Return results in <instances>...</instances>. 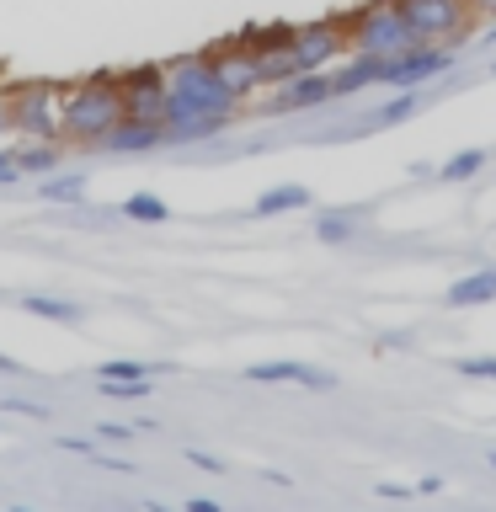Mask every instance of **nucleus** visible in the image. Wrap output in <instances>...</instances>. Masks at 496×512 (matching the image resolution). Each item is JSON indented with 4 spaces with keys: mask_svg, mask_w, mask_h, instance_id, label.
<instances>
[{
    "mask_svg": "<svg viewBox=\"0 0 496 512\" xmlns=\"http://www.w3.org/2000/svg\"><path fill=\"white\" fill-rule=\"evenodd\" d=\"M486 299H496V267H480V272H470V278H459L448 288V304H454V310H470V304H486Z\"/></svg>",
    "mask_w": 496,
    "mask_h": 512,
    "instance_id": "4468645a",
    "label": "nucleus"
},
{
    "mask_svg": "<svg viewBox=\"0 0 496 512\" xmlns=\"http://www.w3.org/2000/svg\"><path fill=\"white\" fill-rule=\"evenodd\" d=\"M358 224H363V208H336V214H320L315 219V235L320 240H347Z\"/></svg>",
    "mask_w": 496,
    "mask_h": 512,
    "instance_id": "dca6fc26",
    "label": "nucleus"
},
{
    "mask_svg": "<svg viewBox=\"0 0 496 512\" xmlns=\"http://www.w3.org/2000/svg\"><path fill=\"white\" fill-rule=\"evenodd\" d=\"M16 368H22V363H16V358H6V352H0V374H16Z\"/></svg>",
    "mask_w": 496,
    "mask_h": 512,
    "instance_id": "2f4dec72",
    "label": "nucleus"
},
{
    "mask_svg": "<svg viewBox=\"0 0 496 512\" xmlns=\"http://www.w3.org/2000/svg\"><path fill=\"white\" fill-rule=\"evenodd\" d=\"M43 198H54V203H80V198H86V176H80V171L54 176V182L43 187Z\"/></svg>",
    "mask_w": 496,
    "mask_h": 512,
    "instance_id": "412c9836",
    "label": "nucleus"
},
{
    "mask_svg": "<svg viewBox=\"0 0 496 512\" xmlns=\"http://www.w3.org/2000/svg\"><path fill=\"white\" fill-rule=\"evenodd\" d=\"M470 11H475V16H486V22L496 27V0H470Z\"/></svg>",
    "mask_w": 496,
    "mask_h": 512,
    "instance_id": "c756f323",
    "label": "nucleus"
},
{
    "mask_svg": "<svg viewBox=\"0 0 496 512\" xmlns=\"http://www.w3.org/2000/svg\"><path fill=\"white\" fill-rule=\"evenodd\" d=\"M251 384H304V390H331L336 374L331 368H315V363H294V358H278V363H251L246 368Z\"/></svg>",
    "mask_w": 496,
    "mask_h": 512,
    "instance_id": "9d476101",
    "label": "nucleus"
},
{
    "mask_svg": "<svg viewBox=\"0 0 496 512\" xmlns=\"http://www.w3.org/2000/svg\"><path fill=\"white\" fill-rule=\"evenodd\" d=\"M166 144V128H155V123H134V118H123L112 134L96 144V150H112V155H139V150H160Z\"/></svg>",
    "mask_w": 496,
    "mask_h": 512,
    "instance_id": "f8f14e48",
    "label": "nucleus"
},
{
    "mask_svg": "<svg viewBox=\"0 0 496 512\" xmlns=\"http://www.w3.org/2000/svg\"><path fill=\"white\" fill-rule=\"evenodd\" d=\"M118 214L139 219V224H160V219H171V208H166V198H155V192H134V198H123Z\"/></svg>",
    "mask_w": 496,
    "mask_h": 512,
    "instance_id": "f3484780",
    "label": "nucleus"
},
{
    "mask_svg": "<svg viewBox=\"0 0 496 512\" xmlns=\"http://www.w3.org/2000/svg\"><path fill=\"white\" fill-rule=\"evenodd\" d=\"M64 144L70 139H32V134H16V144H6L11 160H16V171H54L59 160H64Z\"/></svg>",
    "mask_w": 496,
    "mask_h": 512,
    "instance_id": "9b49d317",
    "label": "nucleus"
},
{
    "mask_svg": "<svg viewBox=\"0 0 496 512\" xmlns=\"http://www.w3.org/2000/svg\"><path fill=\"white\" fill-rule=\"evenodd\" d=\"M187 464H198L203 475H224V464H219L214 454H203V448H187Z\"/></svg>",
    "mask_w": 496,
    "mask_h": 512,
    "instance_id": "393cba45",
    "label": "nucleus"
},
{
    "mask_svg": "<svg viewBox=\"0 0 496 512\" xmlns=\"http://www.w3.org/2000/svg\"><path fill=\"white\" fill-rule=\"evenodd\" d=\"M59 448H70V454H96L91 438H59Z\"/></svg>",
    "mask_w": 496,
    "mask_h": 512,
    "instance_id": "c85d7f7f",
    "label": "nucleus"
},
{
    "mask_svg": "<svg viewBox=\"0 0 496 512\" xmlns=\"http://www.w3.org/2000/svg\"><path fill=\"white\" fill-rule=\"evenodd\" d=\"M22 310H27V315H43V320H59V326H75V320L86 315V310H80V304H64V299H43V294H27V299H22Z\"/></svg>",
    "mask_w": 496,
    "mask_h": 512,
    "instance_id": "2eb2a0df",
    "label": "nucleus"
},
{
    "mask_svg": "<svg viewBox=\"0 0 496 512\" xmlns=\"http://www.w3.org/2000/svg\"><path fill=\"white\" fill-rule=\"evenodd\" d=\"M16 176H22V171H16V160H11V150H6V144H0V187H11Z\"/></svg>",
    "mask_w": 496,
    "mask_h": 512,
    "instance_id": "bb28decb",
    "label": "nucleus"
},
{
    "mask_svg": "<svg viewBox=\"0 0 496 512\" xmlns=\"http://www.w3.org/2000/svg\"><path fill=\"white\" fill-rule=\"evenodd\" d=\"M320 102H336L331 70H310V75L283 80V86L267 96V112H310V107H320Z\"/></svg>",
    "mask_w": 496,
    "mask_h": 512,
    "instance_id": "6e6552de",
    "label": "nucleus"
},
{
    "mask_svg": "<svg viewBox=\"0 0 496 512\" xmlns=\"http://www.w3.org/2000/svg\"><path fill=\"white\" fill-rule=\"evenodd\" d=\"M123 107L134 123H155L166 128V112H171V80H166V64H139V70L123 75Z\"/></svg>",
    "mask_w": 496,
    "mask_h": 512,
    "instance_id": "423d86ee",
    "label": "nucleus"
},
{
    "mask_svg": "<svg viewBox=\"0 0 496 512\" xmlns=\"http://www.w3.org/2000/svg\"><path fill=\"white\" fill-rule=\"evenodd\" d=\"M171 80V112H166V144H192L235 123L240 96L214 70V54H182L166 64Z\"/></svg>",
    "mask_w": 496,
    "mask_h": 512,
    "instance_id": "f257e3e1",
    "label": "nucleus"
},
{
    "mask_svg": "<svg viewBox=\"0 0 496 512\" xmlns=\"http://www.w3.org/2000/svg\"><path fill=\"white\" fill-rule=\"evenodd\" d=\"M294 208H310V187L283 182V187H267L262 198L251 203V214H256V219H272V214H294Z\"/></svg>",
    "mask_w": 496,
    "mask_h": 512,
    "instance_id": "ddd939ff",
    "label": "nucleus"
},
{
    "mask_svg": "<svg viewBox=\"0 0 496 512\" xmlns=\"http://www.w3.org/2000/svg\"><path fill=\"white\" fill-rule=\"evenodd\" d=\"M134 432H139V422H102V427H96V438H102V443H128Z\"/></svg>",
    "mask_w": 496,
    "mask_h": 512,
    "instance_id": "5701e85b",
    "label": "nucleus"
},
{
    "mask_svg": "<svg viewBox=\"0 0 496 512\" xmlns=\"http://www.w3.org/2000/svg\"><path fill=\"white\" fill-rule=\"evenodd\" d=\"M96 390L112 395V400H144V395L155 390V384H150V379H102Z\"/></svg>",
    "mask_w": 496,
    "mask_h": 512,
    "instance_id": "4be33fe9",
    "label": "nucleus"
},
{
    "mask_svg": "<svg viewBox=\"0 0 496 512\" xmlns=\"http://www.w3.org/2000/svg\"><path fill=\"white\" fill-rule=\"evenodd\" d=\"M11 512H32V507H11Z\"/></svg>",
    "mask_w": 496,
    "mask_h": 512,
    "instance_id": "f704fd0d",
    "label": "nucleus"
},
{
    "mask_svg": "<svg viewBox=\"0 0 496 512\" xmlns=\"http://www.w3.org/2000/svg\"><path fill=\"white\" fill-rule=\"evenodd\" d=\"M480 166H486V150H459V155L448 160V166H443L438 176H443V182H470V176H475Z\"/></svg>",
    "mask_w": 496,
    "mask_h": 512,
    "instance_id": "aec40b11",
    "label": "nucleus"
},
{
    "mask_svg": "<svg viewBox=\"0 0 496 512\" xmlns=\"http://www.w3.org/2000/svg\"><path fill=\"white\" fill-rule=\"evenodd\" d=\"M416 112H422V96H416V91H400V96H390V102L374 112V123H379V128H390V123L416 118Z\"/></svg>",
    "mask_w": 496,
    "mask_h": 512,
    "instance_id": "a211bd4d",
    "label": "nucleus"
},
{
    "mask_svg": "<svg viewBox=\"0 0 496 512\" xmlns=\"http://www.w3.org/2000/svg\"><path fill=\"white\" fill-rule=\"evenodd\" d=\"M400 11L416 27V38L432 48H454V38H464L475 22L470 0H400Z\"/></svg>",
    "mask_w": 496,
    "mask_h": 512,
    "instance_id": "39448f33",
    "label": "nucleus"
},
{
    "mask_svg": "<svg viewBox=\"0 0 496 512\" xmlns=\"http://www.w3.org/2000/svg\"><path fill=\"white\" fill-rule=\"evenodd\" d=\"M144 512H171V507H160V502H150V507H144Z\"/></svg>",
    "mask_w": 496,
    "mask_h": 512,
    "instance_id": "473e14b6",
    "label": "nucleus"
},
{
    "mask_svg": "<svg viewBox=\"0 0 496 512\" xmlns=\"http://www.w3.org/2000/svg\"><path fill=\"white\" fill-rule=\"evenodd\" d=\"M123 118H128L123 75H86V80H75V86H64V139L102 144Z\"/></svg>",
    "mask_w": 496,
    "mask_h": 512,
    "instance_id": "f03ea898",
    "label": "nucleus"
},
{
    "mask_svg": "<svg viewBox=\"0 0 496 512\" xmlns=\"http://www.w3.org/2000/svg\"><path fill=\"white\" fill-rule=\"evenodd\" d=\"M208 54H214V70L224 75V86H230L240 102H246L256 86H267V80H262V64H256V54H251V48L240 43V38L219 43V48H208Z\"/></svg>",
    "mask_w": 496,
    "mask_h": 512,
    "instance_id": "1a4fd4ad",
    "label": "nucleus"
},
{
    "mask_svg": "<svg viewBox=\"0 0 496 512\" xmlns=\"http://www.w3.org/2000/svg\"><path fill=\"white\" fill-rule=\"evenodd\" d=\"M6 411H22V416H38V422H43V416H48V406H38V400H22V395H11V400H6Z\"/></svg>",
    "mask_w": 496,
    "mask_h": 512,
    "instance_id": "a878e982",
    "label": "nucleus"
},
{
    "mask_svg": "<svg viewBox=\"0 0 496 512\" xmlns=\"http://www.w3.org/2000/svg\"><path fill=\"white\" fill-rule=\"evenodd\" d=\"M6 134H16V123H11V96L0 91V144H6Z\"/></svg>",
    "mask_w": 496,
    "mask_h": 512,
    "instance_id": "cd10ccee",
    "label": "nucleus"
},
{
    "mask_svg": "<svg viewBox=\"0 0 496 512\" xmlns=\"http://www.w3.org/2000/svg\"><path fill=\"white\" fill-rule=\"evenodd\" d=\"M96 374L102 379H155V374H166V368H150V363H134V358H107Z\"/></svg>",
    "mask_w": 496,
    "mask_h": 512,
    "instance_id": "6ab92c4d",
    "label": "nucleus"
},
{
    "mask_svg": "<svg viewBox=\"0 0 496 512\" xmlns=\"http://www.w3.org/2000/svg\"><path fill=\"white\" fill-rule=\"evenodd\" d=\"M454 64V48H411V54H395L379 64V86H395V91H411V86H427L432 75H443Z\"/></svg>",
    "mask_w": 496,
    "mask_h": 512,
    "instance_id": "0eeeda50",
    "label": "nucleus"
},
{
    "mask_svg": "<svg viewBox=\"0 0 496 512\" xmlns=\"http://www.w3.org/2000/svg\"><path fill=\"white\" fill-rule=\"evenodd\" d=\"M464 379H496V358H459Z\"/></svg>",
    "mask_w": 496,
    "mask_h": 512,
    "instance_id": "b1692460",
    "label": "nucleus"
},
{
    "mask_svg": "<svg viewBox=\"0 0 496 512\" xmlns=\"http://www.w3.org/2000/svg\"><path fill=\"white\" fill-rule=\"evenodd\" d=\"M187 512H224V507H219V502H208V496H192Z\"/></svg>",
    "mask_w": 496,
    "mask_h": 512,
    "instance_id": "7c9ffc66",
    "label": "nucleus"
},
{
    "mask_svg": "<svg viewBox=\"0 0 496 512\" xmlns=\"http://www.w3.org/2000/svg\"><path fill=\"white\" fill-rule=\"evenodd\" d=\"M491 470H496V448H491Z\"/></svg>",
    "mask_w": 496,
    "mask_h": 512,
    "instance_id": "72a5a7b5",
    "label": "nucleus"
},
{
    "mask_svg": "<svg viewBox=\"0 0 496 512\" xmlns=\"http://www.w3.org/2000/svg\"><path fill=\"white\" fill-rule=\"evenodd\" d=\"M6 96H11L16 134L64 139V86H54V80H27V86H11Z\"/></svg>",
    "mask_w": 496,
    "mask_h": 512,
    "instance_id": "20e7f679",
    "label": "nucleus"
},
{
    "mask_svg": "<svg viewBox=\"0 0 496 512\" xmlns=\"http://www.w3.org/2000/svg\"><path fill=\"white\" fill-rule=\"evenodd\" d=\"M347 43L358 54H374V59H395V54H411V48H427L416 38V27L406 22L400 0H374V6L352 11L347 16Z\"/></svg>",
    "mask_w": 496,
    "mask_h": 512,
    "instance_id": "7ed1b4c3",
    "label": "nucleus"
}]
</instances>
